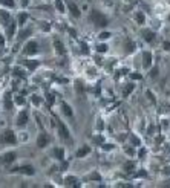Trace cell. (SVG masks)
Masks as SVG:
<instances>
[{
  "instance_id": "33",
  "label": "cell",
  "mask_w": 170,
  "mask_h": 188,
  "mask_svg": "<svg viewBox=\"0 0 170 188\" xmlns=\"http://www.w3.org/2000/svg\"><path fill=\"white\" fill-rule=\"evenodd\" d=\"M14 75H17V76H21V78H23V76L26 75V74H25V72H23V71H21V69H19V67H17V69H14Z\"/></svg>"
},
{
  "instance_id": "22",
  "label": "cell",
  "mask_w": 170,
  "mask_h": 188,
  "mask_svg": "<svg viewBox=\"0 0 170 188\" xmlns=\"http://www.w3.org/2000/svg\"><path fill=\"white\" fill-rule=\"evenodd\" d=\"M31 34H32V31H31V29H23V31L20 32V35H19V41H23L25 38H28Z\"/></svg>"
},
{
  "instance_id": "41",
  "label": "cell",
  "mask_w": 170,
  "mask_h": 188,
  "mask_svg": "<svg viewBox=\"0 0 170 188\" xmlns=\"http://www.w3.org/2000/svg\"><path fill=\"white\" fill-rule=\"evenodd\" d=\"M130 78L132 80H141L143 76H141V74H130Z\"/></svg>"
},
{
  "instance_id": "29",
  "label": "cell",
  "mask_w": 170,
  "mask_h": 188,
  "mask_svg": "<svg viewBox=\"0 0 170 188\" xmlns=\"http://www.w3.org/2000/svg\"><path fill=\"white\" fill-rule=\"evenodd\" d=\"M132 90H133V84H127V86H126V89L123 90V95H124V96H127Z\"/></svg>"
},
{
  "instance_id": "3",
  "label": "cell",
  "mask_w": 170,
  "mask_h": 188,
  "mask_svg": "<svg viewBox=\"0 0 170 188\" xmlns=\"http://www.w3.org/2000/svg\"><path fill=\"white\" fill-rule=\"evenodd\" d=\"M57 124H58V132H60V136L68 142V144H72V138H71V133H69V130H68V127L61 122V121H58L57 119Z\"/></svg>"
},
{
  "instance_id": "25",
  "label": "cell",
  "mask_w": 170,
  "mask_h": 188,
  "mask_svg": "<svg viewBox=\"0 0 170 188\" xmlns=\"http://www.w3.org/2000/svg\"><path fill=\"white\" fill-rule=\"evenodd\" d=\"M0 3L3 6H6V8H14L16 6V2L14 0H0Z\"/></svg>"
},
{
  "instance_id": "11",
  "label": "cell",
  "mask_w": 170,
  "mask_h": 188,
  "mask_svg": "<svg viewBox=\"0 0 170 188\" xmlns=\"http://www.w3.org/2000/svg\"><path fill=\"white\" fill-rule=\"evenodd\" d=\"M16 28H17V23H16V21H9V23H8V28H6V34H8V38H12V37H14Z\"/></svg>"
},
{
  "instance_id": "8",
  "label": "cell",
  "mask_w": 170,
  "mask_h": 188,
  "mask_svg": "<svg viewBox=\"0 0 170 188\" xmlns=\"http://www.w3.org/2000/svg\"><path fill=\"white\" fill-rule=\"evenodd\" d=\"M12 171L16 173H23V174H28V176H32L34 174V168L31 165H23V167H19V168H14Z\"/></svg>"
},
{
  "instance_id": "1",
  "label": "cell",
  "mask_w": 170,
  "mask_h": 188,
  "mask_svg": "<svg viewBox=\"0 0 170 188\" xmlns=\"http://www.w3.org/2000/svg\"><path fill=\"white\" fill-rule=\"evenodd\" d=\"M91 20H92V23H94L97 28H106L107 23H109L107 17L103 12H100V11H92L91 12Z\"/></svg>"
},
{
  "instance_id": "40",
  "label": "cell",
  "mask_w": 170,
  "mask_h": 188,
  "mask_svg": "<svg viewBox=\"0 0 170 188\" xmlns=\"http://www.w3.org/2000/svg\"><path fill=\"white\" fill-rule=\"evenodd\" d=\"M16 101H17V104H20V106H21V104H25V98H23V96H17V98H16Z\"/></svg>"
},
{
  "instance_id": "10",
  "label": "cell",
  "mask_w": 170,
  "mask_h": 188,
  "mask_svg": "<svg viewBox=\"0 0 170 188\" xmlns=\"http://www.w3.org/2000/svg\"><path fill=\"white\" fill-rule=\"evenodd\" d=\"M5 109L6 110H11L12 109V106H14V103H12V96H11V92H6L5 94Z\"/></svg>"
},
{
  "instance_id": "36",
  "label": "cell",
  "mask_w": 170,
  "mask_h": 188,
  "mask_svg": "<svg viewBox=\"0 0 170 188\" xmlns=\"http://www.w3.org/2000/svg\"><path fill=\"white\" fill-rule=\"evenodd\" d=\"M89 179H92V181H100V179H101V176H100L98 173H92V174L89 176Z\"/></svg>"
},
{
  "instance_id": "23",
  "label": "cell",
  "mask_w": 170,
  "mask_h": 188,
  "mask_svg": "<svg viewBox=\"0 0 170 188\" xmlns=\"http://www.w3.org/2000/svg\"><path fill=\"white\" fill-rule=\"evenodd\" d=\"M135 20H136V23H139V25H144V23H146V17H144L143 12H136V14H135Z\"/></svg>"
},
{
  "instance_id": "51",
  "label": "cell",
  "mask_w": 170,
  "mask_h": 188,
  "mask_svg": "<svg viewBox=\"0 0 170 188\" xmlns=\"http://www.w3.org/2000/svg\"><path fill=\"white\" fill-rule=\"evenodd\" d=\"M169 21H170V16H169Z\"/></svg>"
},
{
  "instance_id": "17",
  "label": "cell",
  "mask_w": 170,
  "mask_h": 188,
  "mask_svg": "<svg viewBox=\"0 0 170 188\" xmlns=\"http://www.w3.org/2000/svg\"><path fill=\"white\" fill-rule=\"evenodd\" d=\"M52 154H54V158H57L58 161H63V159H64V150L60 149V147H55V149L52 150Z\"/></svg>"
},
{
  "instance_id": "46",
  "label": "cell",
  "mask_w": 170,
  "mask_h": 188,
  "mask_svg": "<svg viewBox=\"0 0 170 188\" xmlns=\"http://www.w3.org/2000/svg\"><path fill=\"white\" fill-rule=\"evenodd\" d=\"M144 154H146V149H141L139 150V158H144Z\"/></svg>"
},
{
  "instance_id": "34",
  "label": "cell",
  "mask_w": 170,
  "mask_h": 188,
  "mask_svg": "<svg viewBox=\"0 0 170 188\" xmlns=\"http://www.w3.org/2000/svg\"><path fill=\"white\" fill-rule=\"evenodd\" d=\"M81 51H83V54H89V46L83 41H81Z\"/></svg>"
},
{
  "instance_id": "44",
  "label": "cell",
  "mask_w": 170,
  "mask_h": 188,
  "mask_svg": "<svg viewBox=\"0 0 170 188\" xmlns=\"http://www.w3.org/2000/svg\"><path fill=\"white\" fill-rule=\"evenodd\" d=\"M3 46H5V37L0 34V48H3Z\"/></svg>"
},
{
  "instance_id": "26",
  "label": "cell",
  "mask_w": 170,
  "mask_h": 188,
  "mask_svg": "<svg viewBox=\"0 0 170 188\" xmlns=\"http://www.w3.org/2000/svg\"><path fill=\"white\" fill-rule=\"evenodd\" d=\"M69 9H71V12H72L74 17H80V9L77 8L75 5H69Z\"/></svg>"
},
{
  "instance_id": "2",
  "label": "cell",
  "mask_w": 170,
  "mask_h": 188,
  "mask_svg": "<svg viewBox=\"0 0 170 188\" xmlns=\"http://www.w3.org/2000/svg\"><path fill=\"white\" fill-rule=\"evenodd\" d=\"M0 141L3 144H9V145H14L17 144V136L12 130H5V132L0 135Z\"/></svg>"
},
{
  "instance_id": "38",
  "label": "cell",
  "mask_w": 170,
  "mask_h": 188,
  "mask_svg": "<svg viewBox=\"0 0 170 188\" xmlns=\"http://www.w3.org/2000/svg\"><path fill=\"white\" fill-rule=\"evenodd\" d=\"M156 75H158V67H153L150 71V76L152 78H156Z\"/></svg>"
},
{
  "instance_id": "32",
  "label": "cell",
  "mask_w": 170,
  "mask_h": 188,
  "mask_svg": "<svg viewBox=\"0 0 170 188\" xmlns=\"http://www.w3.org/2000/svg\"><path fill=\"white\" fill-rule=\"evenodd\" d=\"M97 51H98V52H106V51H107V46L101 43V44H98V46H97Z\"/></svg>"
},
{
  "instance_id": "14",
  "label": "cell",
  "mask_w": 170,
  "mask_h": 188,
  "mask_svg": "<svg viewBox=\"0 0 170 188\" xmlns=\"http://www.w3.org/2000/svg\"><path fill=\"white\" fill-rule=\"evenodd\" d=\"M54 48H55V51H57L58 55H63V54H64V46H63V43H61L58 38L54 40Z\"/></svg>"
},
{
  "instance_id": "15",
  "label": "cell",
  "mask_w": 170,
  "mask_h": 188,
  "mask_svg": "<svg viewBox=\"0 0 170 188\" xmlns=\"http://www.w3.org/2000/svg\"><path fill=\"white\" fill-rule=\"evenodd\" d=\"M89 153H91V147L89 145H83V147H80V150L77 151V158H84Z\"/></svg>"
},
{
  "instance_id": "7",
  "label": "cell",
  "mask_w": 170,
  "mask_h": 188,
  "mask_svg": "<svg viewBox=\"0 0 170 188\" xmlns=\"http://www.w3.org/2000/svg\"><path fill=\"white\" fill-rule=\"evenodd\" d=\"M48 144H49V136H48L46 133H41V135L37 138V145L40 149H45Z\"/></svg>"
},
{
  "instance_id": "12",
  "label": "cell",
  "mask_w": 170,
  "mask_h": 188,
  "mask_svg": "<svg viewBox=\"0 0 170 188\" xmlns=\"http://www.w3.org/2000/svg\"><path fill=\"white\" fill-rule=\"evenodd\" d=\"M61 112L64 113L68 118H72V116H74V112H72V109H71V107H69V104H68V103H64V101L61 103Z\"/></svg>"
},
{
  "instance_id": "47",
  "label": "cell",
  "mask_w": 170,
  "mask_h": 188,
  "mask_svg": "<svg viewBox=\"0 0 170 188\" xmlns=\"http://www.w3.org/2000/svg\"><path fill=\"white\" fill-rule=\"evenodd\" d=\"M98 130H103V121H98Z\"/></svg>"
},
{
  "instance_id": "19",
  "label": "cell",
  "mask_w": 170,
  "mask_h": 188,
  "mask_svg": "<svg viewBox=\"0 0 170 188\" xmlns=\"http://www.w3.org/2000/svg\"><path fill=\"white\" fill-rule=\"evenodd\" d=\"M64 185H68V187H75V185H78V182H77V179L74 176H68V177L64 179Z\"/></svg>"
},
{
  "instance_id": "39",
  "label": "cell",
  "mask_w": 170,
  "mask_h": 188,
  "mask_svg": "<svg viewBox=\"0 0 170 188\" xmlns=\"http://www.w3.org/2000/svg\"><path fill=\"white\" fill-rule=\"evenodd\" d=\"M146 96H147V98H150V101L155 104V96L152 95V92H149V90H147V92H146Z\"/></svg>"
},
{
  "instance_id": "21",
  "label": "cell",
  "mask_w": 170,
  "mask_h": 188,
  "mask_svg": "<svg viewBox=\"0 0 170 188\" xmlns=\"http://www.w3.org/2000/svg\"><path fill=\"white\" fill-rule=\"evenodd\" d=\"M23 64H25V66H26L28 69H31V71H34V69L37 67V66H38V64H40V63H38V61H31V60H26V61H25Z\"/></svg>"
},
{
  "instance_id": "6",
  "label": "cell",
  "mask_w": 170,
  "mask_h": 188,
  "mask_svg": "<svg viewBox=\"0 0 170 188\" xmlns=\"http://www.w3.org/2000/svg\"><path fill=\"white\" fill-rule=\"evenodd\" d=\"M150 66H152V52H143V67L144 69H150Z\"/></svg>"
},
{
  "instance_id": "50",
  "label": "cell",
  "mask_w": 170,
  "mask_h": 188,
  "mask_svg": "<svg viewBox=\"0 0 170 188\" xmlns=\"http://www.w3.org/2000/svg\"><path fill=\"white\" fill-rule=\"evenodd\" d=\"M121 74H123V75H126V74H129V71H127V69H123V71H121Z\"/></svg>"
},
{
  "instance_id": "48",
  "label": "cell",
  "mask_w": 170,
  "mask_h": 188,
  "mask_svg": "<svg viewBox=\"0 0 170 188\" xmlns=\"http://www.w3.org/2000/svg\"><path fill=\"white\" fill-rule=\"evenodd\" d=\"M29 3V0H21V6H26Z\"/></svg>"
},
{
  "instance_id": "16",
  "label": "cell",
  "mask_w": 170,
  "mask_h": 188,
  "mask_svg": "<svg viewBox=\"0 0 170 188\" xmlns=\"http://www.w3.org/2000/svg\"><path fill=\"white\" fill-rule=\"evenodd\" d=\"M143 37H144V40H146L147 43H152L156 35H155V32H152L149 29H144V31H143Z\"/></svg>"
},
{
  "instance_id": "30",
  "label": "cell",
  "mask_w": 170,
  "mask_h": 188,
  "mask_svg": "<svg viewBox=\"0 0 170 188\" xmlns=\"http://www.w3.org/2000/svg\"><path fill=\"white\" fill-rule=\"evenodd\" d=\"M55 6H57V9H58L60 12L64 11V6H63V2H61V0H55Z\"/></svg>"
},
{
  "instance_id": "13",
  "label": "cell",
  "mask_w": 170,
  "mask_h": 188,
  "mask_svg": "<svg viewBox=\"0 0 170 188\" xmlns=\"http://www.w3.org/2000/svg\"><path fill=\"white\" fill-rule=\"evenodd\" d=\"M0 21H2L3 25H6V26H8V23L11 21V16H9V12H8V11H5V9H2V11H0Z\"/></svg>"
},
{
  "instance_id": "45",
  "label": "cell",
  "mask_w": 170,
  "mask_h": 188,
  "mask_svg": "<svg viewBox=\"0 0 170 188\" xmlns=\"http://www.w3.org/2000/svg\"><path fill=\"white\" fill-rule=\"evenodd\" d=\"M164 49L166 51H170V41H164Z\"/></svg>"
},
{
  "instance_id": "4",
  "label": "cell",
  "mask_w": 170,
  "mask_h": 188,
  "mask_svg": "<svg viewBox=\"0 0 170 188\" xmlns=\"http://www.w3.org/2000/svg\"><path fill=\"white\" fill-rule=\"evenodd\" d=\"M38 52V43L37 41H28L26 44H25V48H23V54L25 55H34V54H37Z\"/></svg>"
},
{
  "instance_id": "42",
  "label": "cell",
  "mask_w": 170,
  "mask_h": 188,
  "mask_svg": "<svg viewBox=\"0 0 170 188\" xmlns=\"http://www.w3.org/2000/svg\"><path fill=\"white\" fill-rule=\"evenodd\" d=\"M103 149H104V150H113V144H104Z\"/></svg>"
},
{
  "instance_id": "18",
  "label": "cell",
  "mask_w": 170,
  "mask_h": 188,
  "mask_svg": "<svg viewBox=\"0 0 170 188\" xmlns=\"http://www.w3.org/2000/svg\"><path fill=\"white\" fill-rule=\"evenodd\" d=\"M17 17H19V20H17V23H19L20 26H23V25L26 23V20L29 19V14H28V12H25V11H21V12H20L19 16H17Z\"/></svg>"
},
{
  "instance_id": "9",
  "label": "cell",
  "mask_w": 170,
  "mask_h": 188,
  "mask_svg": "<svg viewBox=\"0 0 170 188\" xmlns=\"http://www.w3.org/2000/svg\"><path fill=\"white\" fill-rule=\"evenodd\" d=\"M28 110H21V112L19 113V116H17V126H25L26 122H28Z\"/></svg>"
},
{
  "instance_id": "20",
  "label": "cell",
  "mask_w": 170,
  "mask_h": 188,
  "mask_svg": "<svg viewBox=\"0 0 170 188\" xmlns=\"http://www.w3.org/2000/svg\"><path fill=\"white\" fill-rule=\"evenodd\" d=\"M54 103H55V96L48 92V94H46V104H48V107L51 109V107L54 106Z\"/></svg>"
},
{
  "instance_id": "27",
  "label": "cell",
  "mask_w": 170,
  "mask_h": 188,
  "mask_svg": "<svg viewBox=\"0 0 170 188\" xmlns=\"http://www.w3.org/2000/svg\"><path fill=\"white\" fill-rule=\"evenodd\" d=\"M133 168H135V164H133L132 161H127V162L124 164V170H126V171H132Z\"/></svg>"
},
{
  "instance_id": "28",
  "label": "cell",
  "mask_w": 170,
  "mask_h": 188,
  "mask_svg": "<svg viewBox=\"0 0 170 188\" xmlns=\"http://www.w3.org/2000/svg\"><path fill=\"white\" fill-rule=\"evenodd\" d=\"M31 99H32V104H34V106H40V104H41V98L37 96V95H32Z\"/></svg>"
},
{
  "instance_id": "5",
  "label": "cell",
  "mask_w": 170,
  "mask_h": 188,
  "mask_svg": "<svg viewBox=\"0 0 170 188\" xmlns=\"http://www.w3.org/2000/svg\"><path fill=\"white\" fill-rule=\"evenodd\" d=\"M16 158H17V154L14 151H8L3 156H0V164H12L16 161Z\"/></svg>"
},
{
  "instance_id": "37",
  "label": "cell",
  "mask_w": 170,
  "mask_h": 188,
  "mask_svg": "<svg viewBox=\"0 0 170 188\" xmlns=\"http://www.w3.org/2000/svg\"><path fill=\"white\" fill-rule=\"evenodd\" d=\"M111 37V32H101L100 34V40H106V38Z\"/></svg>"
},
{
  "instance_id": "31",
  "label": "cell",
  "mask_w": 170,
  "mask_h": 188,
  "mask_svg": "<svg viewBox=\"0 0 170 188\" xmlns=\"http://www.w3.org/2000/svg\"><path fill=\"white\" fill-rule=\"evenodd\" d=\"M130 141H132V145H136V147H138V145H141V141H139V138H138V136H132V138H130Z\"/></svg>"
},
{
  "instance_id": "35",
  "label": "cell",
  "mask_w": 170,
  "mask_h": 188,
  "mask_svg": "<svg viewBox=\"0 0 170 188\" xmlns=\"http://www.w3.org/2000/svg\"><path fill=\"white\" fill-rule=\"evenodd\" d=\"M94 142L95 144H103V142H104V138H103V136H95Z\"/></svg>"
},
{
  "instance_id": "43",
  "label": "cell",
  "mask_w": 170,
  "mask_h": 188,
  "mask_svg": "<svg viewBox=\"0 0 170 188\" xmlns=\"http://www.w3.org/2000/svg\"><path fill=\"white\" fill-rule=\"evenodd\" d=\"M146 174H147V173H146L144 170H141V171H138V173H136V176H138V177H146Z\"/></svg>"
},
{
  "instance_id": "49",
  "label": "cell",
  "mask_w": 170,
  "mask_h": 188,
  "mask_svg": "<svg viewBox=\"0 0 170 188\" xmlns=\"http://www.w3.org/2000/svg\"><path fill=\"white\" fill-rule=\"evenodd\" d=\"M127 154H129V156H132V154H133V150H132V149H127Z\"/></svg>"
},
{
  "instance_id": "24",
  "label": "cell",
  "mask_w": 170,
  "mask_h": 188,
  "mask_svg": "<svg viewBox=\"0 0 170 188\" xmlns=\"http://www.w3.org/2000/svg\"><path fill=\"white\" fill-rule=\"evenodd\" d=\"M135 51V43L132 40H126V52H132Z\"/></svg>"
}]
</instances>
